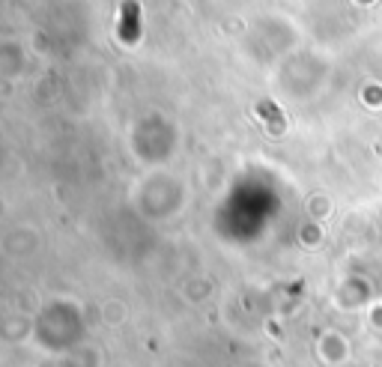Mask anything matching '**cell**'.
<instances>
[{"mask_svg": "<svg viewBox=\"0 0 382 367\" xmlns=\"http://www.w3.org/2000/svg\"><path fill=\"white\" fill-rule=\"evenodd\" d=\"M141 33V24H138V3H129L122 6V15H120V36L126 42H135Z\"/></svg>", "mask_w": 382, "mask_h": 367, "instance_id": "1", "label": "cell"}]
</instances>
